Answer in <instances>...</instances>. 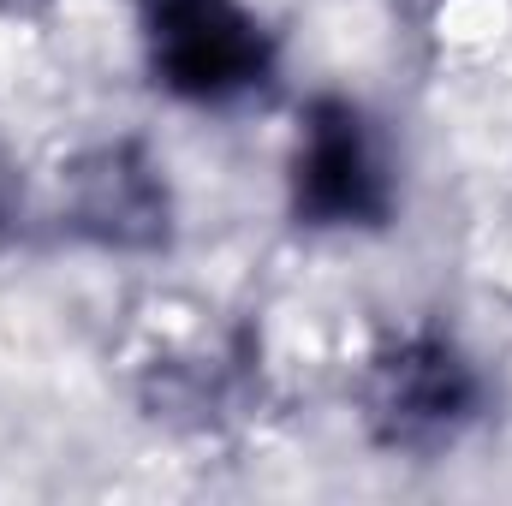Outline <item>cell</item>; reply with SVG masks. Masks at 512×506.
<instances>
[{"label":"cell","instance_id":"cell-1","mask_svg":"<svg viewBox=\"0 0 512 506\" xmlns=\"http://www.w3.org/2000/svg\"><path fill=\"white\" fill-rule=\"evenodd\" d=\"M155 72L191 102H227L262 84L268 42L233 0H143Z\"/></svg>","mask_w":512,"mask_h":506},{"label":"cell","instance_id":"cell-3","mask_svg":"<svg viewBox=\"0 0 512 506\" xmlns=\"http://www.w3.org/2000/svg\"><path fill=\"white\" fill-rule=\"evenodd\" d=\"M376 423L393 447H435V441H453L471 411H477V376L471 364L435 340V334H417V340H399L376 364Z\"/></svg>","mask_w":512,"mask_h":506},{"label":"cell","instance_id":"cell-2","mask_svg":"<svg viewBox=\"0 0 512 506\" xmlns=\"http://www.w3.org/2000/svg\"><path fill=\"white\" fill-rule=\"evenodd\" d=\"M387 203L393 191L364 114L352 102H316L298 143V215L310 227H376Z\"/></svg>","mask_w":512,"mask_h":506}]
</instances>
